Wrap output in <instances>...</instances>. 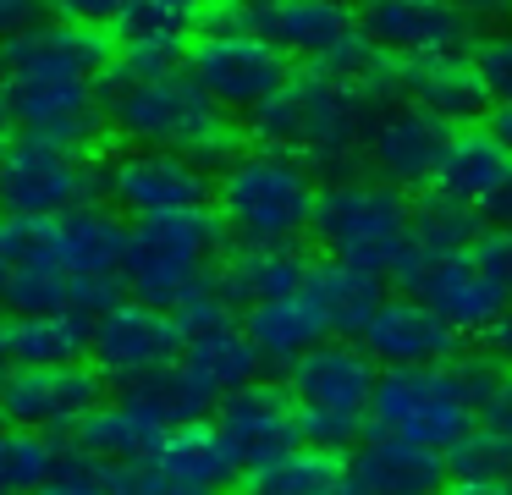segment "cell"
<instances>
[{"mask_svg": "<svg viewBox=\"0 0 512 495\" xmlns=\"http://www.w3.org/2000/svg\"><path fill=\"white\" fill-rule=\"evenodd\" d=\"M479 424H490V429H501V435H512V369H507V380H501V396H496V407H490Z\"/></svg>", "mask_w": 512, "mask_h": 495, "instance_id": "obj_41", "label": "cell"}, {"mask_svg": "<svg viewBox=\"0 0 512 495\" xmlns=\"http://www.w3.org/2000/svg\"><path fill=\"white\" fill-rule=\"evenodd\" d=\"M116 391H122V402H133L138 413L155 418L160 429L204 424V418L215 413V396H204L182 363H171V369H155V374H144V380H127V385H116Z\"/></svg>", "mask_w": 512, "mask_h": 495, "instance_id": "obj_33", "label": "cell"}, {"mask_svg": "<svg viewBox=\"0 0 512 495\" xmlns=\"http://www.w3.org/2000/svg\"><path fill=\"white\" fill-rule=\"evenodd\" d=\"M380 369L358 341H325L309 358L287 369V396L298 407V440L320 451H342L364 435L369 396H375Z\"/></svg>", "mask_w": 512, "mask_h": 495, "instance_id": "obj_5", "label": "cell"}, {"mask_svg": "<svg viewBox=\"0 0 512 495\" xmlns=\"http://www.w3.org/2000/svg\"><path fill=\"white\" fill-rule=\"evenodd\" d=\"M468 66H474V77H479L490 105H512V22L479 33V44L468 50Z\"/></svg>", "mask_w": 512, "mask_h": 495, "instance_id": "obj_36", "label": "cell"}, {"mask_svg": "<svg viewBox=\"0 0 512 495\" xmlns=\"http://www.w3.org/2000/svg\"><path fill=\"white\" fill-rule=\"evenodd\" d=\"M347 484L364 495H446L452 473H446L441 451L408 446V440L369 435L347 457Z\"/></svg>", "mask_w": 512, "mask_h": 495, "instance_id": "obj_24", "label": "cell"}, {"mask_svg": "<svg viewBox=\"0 0 512 495\" xmlns=\"http://www.w3.org/2000/svg\"><path fill=\"white\" fill-rule=\"evenodd\" d=\"M358 28L375 39L391 61H430V55H468L479 44L474 6H446V0H386L364 6Z\"/></svg>", "mask_w": 512, "mask_h": 495, "instance_id": "obj_13", "label": "cell"}, {"mask_svg": "<svg viewBox=\"0 0 512 495\" xmlns=\"http://www.w3.org/2000/svg\"><path fill=\"white\" fill-rule=\"evenodd\" d=\"M182 358V336L171 325L166 308H149L138 297H122L111 303L100 319H94V341H89V363L105 374V380L127 385L144 380L155 369H171Z\"/></svg>", "mask_w": 512, "mask_h": 495, "instance_id": "obj_14", "label": "cell"}, {"mask_svg": "<svg viewBox=\"0 0 512 495\" xmlns=\"http://www.w3.org/2000/svg\"><path fill=\"white\" fill-rule=\"evenodd\" d=\"M105 204V160L39 138H17L0 160V220H61Z\"/></svg>", "mask_w": 512, "mask_h": 495, "instance_id": "obj_9", "label": "cell"}, {"mask_svg": "<svg viewBox=\"0 0 512 495\" xmlns=\"http://www.w3.org/2000/svg\"><path fill=\"white\" fill-rule=\"evenodd\" d=\"M116 50L100 28L67 17L61 6H45V17L28 22L12 44H6V61L0 77H72V83H105Z\"/></svg>", "mask_w": 512, "mask_h": 495, "instance_id": "obj_12", "label": "cell"}, {"mask_svg": "<svg viewBox=\"0 0 512 495\" xmlns=\"http://www.w3.org/2000/svg\"><path fill=\"white\" fill-rule=\"evenodd\" d=\"M149 473H155L160 495L171 490H199V495H221V484L243 479L237 457L226 451L221 429L204 418V424H182L160 440V451L149 457Z\"/></svg>", "mask_w": 512, "mask_h": 495, "instance_id": "obj_25", "label": "cell"}, {"mask_svg": "<svg viewBox=\"0 0 512 495\" xmlns=\"http://www.w3.org/2000/svg\"><path fill=\"white\" fill-rule=\"evenodd\" d=\"M314 198L320 182L314 171L287 149H259L243 143L232 160L215 171V220L221 231H232L237 242H254V248H287L309 231Z\"/></svg>", "mask_w": 512, "mask_h": 495, "instance_id": "obj_3", "label": "cell"}, {"mask_svg": "<svg viewBox=\"0 0 512 495\" xmlns=\"http://www.w3.org/2000/svg\"><path fill=\"white\" fill-rule=\"evenodd\" d=\"M446 143H452V127H441L413 105H391L375 116L364 138V171L397 193H430L435 176H441Z\"/></svg>", "mask_w": 512, "mask_h": 495, "instance_id": "obj_15", "label": "cell"}, {"mask_svg": "<svg viewBox=\"0 0 512 495\" xmlns=\"http://www.w3.org/2000/svg\"><path fill=\"white\" fill-rule=\"evenodd\" d=\"M446 495H501V490H485V484H446Z\"/></svg>", "mask_w": 512, "mask_h": 495, "instance_id": "obj_46", "label": "cell"}, {"mask_svg": "<svg viewBox=\"0 0 512 495\" xmlns=\"http://www.w3.org/2000/svg\"><path fill=\"white\" fill-rule=\"evenodd\" d=\"M127 231L133 220H122L111 204H83L50 220V264H61L78 281H122Z\"/></svg>", "mask_w": 512, "mask_h": 495, "instance_id": "obj_22", "label": "cell"}, {"mask_svg": "<svg viewBox=\"0 0 512 495\" xmlns=\"http://www.w3.org/2000/svg\"><path fill=\"white\" fill-rule=\"evenodd\" d=\"M6 281H12V248H6V237H0V297H6Z\"/></svg>", "mask_w": 512, "mask_h": 495, "instance_id": "obj_45", "label": "cell"}, {"mask_svg": "<svg viewBox=\"0 0 512 495\" xmlns=\"http://www.w3.org/2000/svg\"><path fill=\"white\" fill-rule=\"evenodd\" d=\"M105 402V374L94 363H50V369H0V424L34 435H72Z\"/></svg>", "mask_w": 512, "mask_h": 495, "instance_id": "obj_11", "label": "cell"}, {"mask_svg": "<svg viewBox=\"0 0 512 495\" xmlns=\"http://www.w3.org/2000/svg\"><path fill=\"white\" fill-rule=\"evenodd\" d=\"M479 347H485V358H496L501 369H507V363H512V308L485 330V336H479Z\"/></svg>", "mask_w": 512, "mask_h": 495, "instance_id": "obj_40", "label": "cell"}, {"mask_svg": "<svg viewBox=\"0 0 512 495\" xmlns=\"http://www.w3.org/2000/svg\"><path fill=\"white\" fill-rule=\"evenodd\" d=\"M232 17L243 22L248 33L270 44L287 61H325L347 33L358 28V11L331 6V0H276V6H232Z\"/></svg>", "mask_w": 512, "mask_h": 495, "instance_id": "obj_19", "label": "cell"}, {"mask_svg": "<svg viewBox=\"0 0 512 495\" xmlns=\"http://www.w3.org/2000/svg\"><path fill=\"white\" fill-rule=\"evenodd\" d=\"M182 72L199 83V94L226 116H254L270 94L292 77V61L276 55L259 33H248L232 17V6H199V33H193Z\"/></svg>", "mask_w": 512, "mask_h": 495, "instance_id": "obj_6", "label": "cell"}, {"mask_svg": "<svg viewBox=\"0 0 512 495\" xmlns=\"http://www.w3.org/2000/svg\"><path fill=\"white\" fill-rule=\"evenodd\" d=\"M347 495H364V490H347Z\"/></svg>", "mask_w": 512, "mask_h": 495, "instance_id": "obj_50", "label": "cell"}, {"mask_svg": "<svg viewBox=\"0 0 512 495\" xmlns=\"http://www.w3.org/2000/svg\"><path fill=\"white\" fill-rule=\"evenodd\" d=\"M303 292L320 303V314H325L336 341H358L369 330V319L380 314V303H386V281L369 270H353L342 259H314Z\"/></svg>", "mask_w": 512, "mask_h": 495, "instance_id": "obj_28", "label": "cell"}, {"mask_svg": "<svg viewBox=\"0 0 512 495\" xmlns=\"http://www.w3.org/2000/svg\"><path fill=\"white\" fill-rule=\"evenodd\" d=\"M215 198V176L204 165L166 149H116L105 160V204L122 220L199 215Z\"/></svg>", "mask_w": 512, "mask_h": 495, "instance_id": "obj_10", "label": "cell"}, {"mask_svg": "<svg viewBox=\"0 0 512 495\" xmlns=\"http://www.w3.org/2000/svg\"><path fill=\"white\" fill-rule=\"evenodd\" d=\"M171 429H160L149 413H138L133 402H122V396H105L100 407H94L89 418H83L78 429H72L67 446L78 451V457L89 462H122V468H144L149 457L160 451V440H166Z\"/></svg>", "mask_w": 512, "mask_h": 495, "instance_id": "obj_27", "label": "cell"}, {"mask_svg": "<svg viewBox=\"0 0 512 495\" xmlns=\"http://www.w3.org/2000/svg\"><path fill=\"white\" fill-rule=\"evenodd\" d=\"M408 193L375 182V176H353V182H325L314 198L309 231L325 248V259H342L353 270H369L391 281V270L408 253Z\"/></svg>", "mask_w": 512, "mask_h": 495, "instance_id": "obj_4", "label": "cell"}, {"mask_svg": "<svg viewBox=\"0 0 512 495\" xmlns=\"http://www.w3.org/2000/svg\"><path fill=\"white\" fill-rule=\"evenodd\" d=\"M237 325H243L248 347L259 352V363H265V369H281V374L298 358H309L314 347L331 341V325H325L320 303H314L309 292H292V297H276V303L248 308Z\"/></svg>", "mask_w": 512, "mask_h": 495, "instance_id": "obj_26", "label": "cell"}, {"mask_svg": "<svg viewBox=\"0 0 512 495\" xmlns=\"http://www.w3.org/2000/svg\"><path fill=\"white\" fill-rule=\"evenodd\" d=\"M501 495H512V479H507V484H501Z\"/></svg>", "mask_w": 512, "mask_h": 495, "instance_id": "obj_48", "label": "cell"}, {"mask_svg": "<svg viewBox=\"0 0 512 495\" xmlns=\"http://www.w3.org/2000/svg\"><path fill=\"white\" fill-rule=\"evenodd\" d=\"M171 325H177L182 341H193V336H210V330L237 325V308L215 292V281H204V286H193V292L171 308Z\"/></svg>", "mask_w": 512, "mask_h": 495, "instance_id": "obj_37", "label": "cell"}, {"mask_svg": "<svg viewBox=\"0 0 512 495\" xmlns=\"http://www.w3.org/2000/svg\"><path fill=\"white\" fill-rule=\"evenodd\" d=\"M309 253L298 248V242H287V248H254V242H232V248L215 259V292L226 297L232 308H259V303H276V297H292L303 292V281H309Z\"/></svg>", "mask_w": 512, "mask_h": 495, "instance_id": "obj_23", "label": "cell"}, {"mask_svg": "<svg viewBox=\"0 0 512 495\" xmlns=\"http://www.w3.org/2000/svg\"><path fill=\"white\" fill-rule=\"evenodd\" d=\"M221 220L210 209L199 215H160V220H133L127 231V259H122V286L127 297L149 308H177L193 286H204L221 259Z\"/></svg>", "mask_w": 512, "mask_h": 495, "instance_id": "obj_7", "label": "cell"}, {"mask_svg": "<svg viewBox=\"0 0 512 495\" xmlns=\"http://www.w3.org/2000/svg\"><path fill=\"white\" fill-rule=\"evenodd\" d=\"M34 495H105V490L89 479V462H83L78 451H61V468H56V479H50L45 490H34Z\"/></svg>", "mask_w": 512, "mask_h": 495, "instance_id": "obj_38", "label": "cell"}, {"mask_svg": "<svg viewBox=\"0 0 512 495\" xmlns=\"http://www.w3.org/2000/svg\"><path fill=\"white\" fill-rule=\"evenodd\" d=\"M485 220H490V231H512V176H507V187H501V193L490 198Z\"/></svg>", "mask_w": 512, "mask_h": 495, "instance_id": "obj_43", "label": "cell"}, {"mask_svg": "<svg viewBox=\"0 0 512 495\" xmlns=\"http://www.w3.org/2000/svg\"><path fill=\"white\" fill-rule=\"evenodd\" d=\"M474 407L463 402L452 363L446 369H380L375 396H369V435L408 440V446L441 451L474 429Z\"/></svg>", "mask_w": 512, "mask_h": 495, "instance_id": "obj_8", "label": "cell"}, {"mask_svg": "<svg viewBox=\"0 0 512 495\" xmlns=\"http://www.w3.org/2000/svg\"><path fill=\"white\" fill-rule=\"evenodd\" d=\"M507 176H512V149H501L485 127H457L452 143H446V160H441L435 187H441L446 198H457V204H468V209L485 215L490 198L507 187Z\"/></svg>", "mask_w": 512, "mask_h": 495, "instance_id": "obj_29", "label": "cell"}, {"mask_svg": "<svg viewBox=\"0 0 512 495\" xmlns=\"http://www.w3.org/2000/svg\"><path fill=\"white\" fill-rule=\"evenodd\" d=\"M507 292H512V281H507Z\"/></svg>", "mask_w": 512, "mask_h": 495, "instance_id": "obj_51", "label": "cell"}, {"mask_svg": "<svg viewBox=\"0 0 512 495\" xmlns=\"http://www.w3.org/2000/svg\"><path fill=\"white\" fill-rule=\"evenodd\" d=\"M0 369H6V319H0Z\"/></svg>", "mask_w": 512, "mask_h": 495, "instance_id": "obj_47", "label": "cell"}, {"mask_svg": "<svg viewBox=\"0 0 512 495\" xmlns=\"http://www.w3.org/2000/svg\"><path fill=\"white\" fill-rule=\"evenodd\" d=\"M402 297H419V303L430 308L441 325H452L463 341H468V336H485V330L512 308V292L474 259V248L457 253V259L430 264V270H424Z\"/></svg>", "mask_w": 512, "mask_h": 495, "instance_id": "obj_18", "label": "cell"}, {"mask_svg": "<svg viewBox=\"0 0 512 495\" xmlns=\"http://www.w3.org/2000/svg\"><path fill=\"white\" fill-rule=\"evenodd\" d=\"M485 231H490V220L479 215V209H468V204H457V198H446L441 187H430V193H419L408 204V253H402V264L391 270V281L408 292L430 264L468 253Z\"/></svg>", "mask_w": 512, "mask_h": 495, "instance_id": "obj_20", "label": "cell"}, {"mask_svg": "<svg viewBox=\"0 0 512 495\" xmlns=\"http://www.w3.org/2000/svg\"><path fill=\"white\" fill-rule=\"evenodd\" d=\"M171 495H199V490H171Z\"/></svg>", "mask_w": 512, "mask_h": 495, "instance_id": "obj_49", "label": "cell"}, {"mask_svg": "<svg viewBox=\"0 0 512 495\" xmlns=\"http://www.w3.org/2000/svg\"><path fill=\"white\" fill-rule=\"evenodd\" d=\"M17 143V116H12V99H6V88H0V160H6V149Z\"/></svg>", "mask_w": 512, "mask_h": 495, "instance_id": "obj_44", "label": "cell"}, {"mask_svg": "<svg viewBox=\"0 0 512 495\" xmlns=\"http://www.w3.org/2000/svg\"><path fill=\"white\" fill-rule=\"evenodd\" d=\"M61 440L34 435V429H6L0 424V495H34L56 479L61 468Z\"/></svg>", "mask_w": 512, "mask_h": 495, "instance_id": "obj_34", "label": "cell"}, {"mask_svg": "<svg viewBox=\"0 0 512 495\" xmlns=\"http://www.w3.org/2000/svg\"><path fill=\"white\" fill-rule=\"evenodd\" d=\"M45 17V6H23V0H0V61H6V44L28 28V22Z\"/></svg>", "mask_w": 512, "mask_h": 495, "instance_id": "obj_39", "label": "cell"}, {"mask_svg": "<svg viewBox=\"0 0 512 495\" xmlns=\"http://www.w3.org/2000/svg\"><path fill=\"white\" fill-rule=\"evenodd\" d=\"M397 94L402 105L435 116L441 127H479L490 110L468 55H430V61H397Z\"/></svg>", "mask_w": 512, "mask_h": 495, "instance_id": "obj_21", "label": "cell"}, {"mask_svg": "<svg viewBox=\"0 0 512 495\" xmlns=\"http://www.w3.org/2000/svg\"><path fill=\"white\" fill-rule=\"evenodd\" d=\"M182 369L193 374V385H199L204 396H232L243 391V385H254L259 374H265V363H259V352L248 347L243 325H226V330H210V336H193L182 341Z\"/></svg>", "mask_w": 512, "mask_h": 495, "instance_id": "obj_31", "label": "cell"}, {"mask_svg": "<svg viewBox=\"0 0 512 495\" xmlns=\"http://www.w3.org/2000/svg\"><path fill=\"white\" fill-rule=\"evenodd\" d=\"M358 347L369 352L375 369H446V363L463 358L468 341L452 325L430 314L419 297H386L380 314L369 319V330L358 336Z\"/></svg>", "mask_w": 512, "mask_h": 495, "instance_id": "obj_17", "label": "cell"}, {"mask_svg": "<svg viewBox=\"0 0 512 495\" xmlns=\"http://www.w3.org/2000/svg\"><path fill=\"white\" fill-rule=\"evenodd\" d=\"M479 127H485L490 138L501 143V149H512V105H490V110H485V121H479Z\"/></svg>", "mask_w": 512, "mask_h": 495, "instance_id": "obj_42", "label": "cell"}, {"mask_svg": "<svg viewBox=\"0 0 512 495\" xmlns=\"http://www.w3.org/2000/svg\"><path fill=\"white\" fill-rule=\"evenodd\" d=\"M89 341H94L89 314H12L6 319V369L89 363Z\"/></svg>", "mask_w": 512, "mask_h": 495, "instance_id": "obj_30", "label": "cell"}, {"mask_svg": "<svg viewBox=\"0 0 512 495\" xmlns=\"http://www.w3.org/2000/svg\"><path fill=\"white\" fill-rule=\"evenodd\" d=\"M446 473H452V484L501 490L512 479V435H501L490 424H474L457 446H446Z\"/></svg>", "mask_w": 512, "mask_h": 495, "instance_id": "obj_35", "label": "cell"}, {"mask_svg": "<svg viewBox=\"0 0 512 495\" xmlns=\"http://www.w3.org/2000/svg\"><path fill=\"white\" fill-rule=\"evenodd\" d=\"M100 110H105V132L122 138V149H166L182 160L221 171L237 149L243 132L226 110H215L199 94L188 72H160V77H111L100 83Z\"/></svg>", "mask_w": 512, "mask_h": 495, "instance_id": "obj_2", "label": "cell"}, {"mask_svg": "<svg viewBox=\"0 0 512 495\" xmlns=\"http://www.w3.org/2000/svg\"><path fill=\"white\" fill-rule=\"evenodd\" d=\"M248 495H347V462L342 451H320V446H292L276 462L243 473Z\"/></svg>", "mask_w": 512, "mask_h": 495, "instance_id": "obj_32", "label": "cell"}, {"mask_svg": "<svg viewBox=\"0 0 512 495\" xmlns=\"http://www.w3.org/2000/svg\"><path fill=\"white\" fill-rule=\"evenodd\" d=\"M210 424L221 429L226 451L237 457L243 473L276 462L281 451H292V446H303L298 440V407H292L287 385H270V380H254V385H243V391L221 396Z\"/></svg>", "mask_w": 512, "mask_h": 495, "instance_id": "obj_16", "label": "cell"}, {"mask_svg": "<svg viewBox=\"0 0 512 495\" xmlns=\"http://www.w3.org/2000/svg\"><path fill=\"white\" fill-rule=\"evenodd\" d=\"M375 99L364 88L331 83L314 66H292V77L248 116L259 149H287L325 182L364 176V138L375 127Z\"/></svg>", "mask_w": 512, "mask_h": 495, "instance_id": "obj_1", "label": "cell"}]
</instances>
